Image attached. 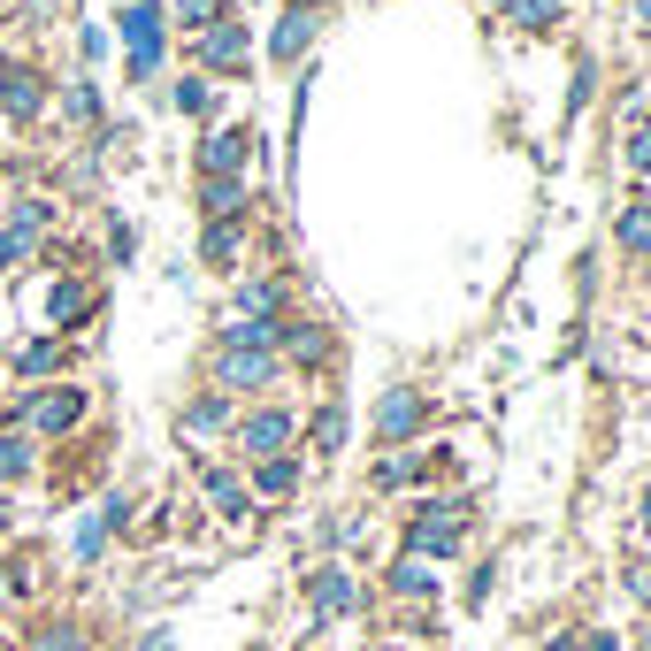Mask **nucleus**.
<instances>
[{
    "instance_id": "obj_9",
    "label": "nucleus",
    "mask_w": 651,
    "mask_h": 651,
    "mask_svg": "<svg viewBox=\"0 0 651 651\" xmlns=\"http://www.w3.org/2000/svg\"><path fill=\"white\" fill-rule=\"evenodd\" d=\"M207 62H215V69H246V31H238V23H215V31H207Z\"/></svg>"
},
{
    "instance_id": "obj_2",
    "label": "nucleus",
    "mask_w": 651,
    "mask_h": 651,
    "mask_svg": "<svg viewBox=\"0 0 651 651\" xmlns=\"http://www.w3.org/2000/svg\"><path fill=\"white\" fill-rule=\"evenodd\" d=\"M460 529H468V506H437V513H422V521H414L406 552H430V560H437V552H453V544H460Z\"/></svg>"
},
{
    "instance_id": "obj_11",
    "label": "nucleus",
    "mask_w": 651,
    "mask_h": 651,
    "mask_svg": "<svg viewBox=\"0 0 651 651\" xmlns=\"http://www.w3.org/2000/svg\"><path fill=\"white\" fill-rule=\"evenodd\" d=\"M116 521H123V498H108V513H93V521L77 529V552H85V560H100V544H108V529H116Z\"/></svg>"
},
{
    "instance_id": "obj_20",
    "label": "nucleus",
    "mask_w": 651,
    "mask_h": 651,
    "mask_svg": "<svg viewBox=\"0 0 651 651\" xmlns=\"http://www.w3.org/2000/svg\"><path fill=\"white\" fill-rule=\"evenodd\" d=\"M230 253H238V230L215 223V230H207V261H230Z\"/></svg>"
},
{
    "instance_id": "obj_6",
    "label": "nucleus",
    "mask_w": 651,
    "mask_h": 651,
    "mask_svg": "<svg viewBox=\"0 0 651 651\" xmlns=\"http://www.w3.org/2000/svg\"><path fill=\"white\" fill-rule=\"evenodd\" d=\"M246 154H253V131H215L199 162H207V176H230V169L246 162Z\"/></svg>"
},
{
    "instance_id": "obj_26",
    "label": "nucleus",
    "mask_w": 651,
    "mask_h": 651,
    "mask_svg": "<svg viewBox=\"0 0 651 651\" xmlns=\"http://www.w3.org/2000/svg\"><path fill=\"white\" fill-rule=\"evenodd\" d=\"M637 23H644V31H651V0H637Z\"/></svg>"
},
{
    "instance_id": "obj_5",
    "label": "nucleus",
    "mask_w": 651,
    "mask_h": 651,
    "mask_svg": "<svg viewBox=\"0 0 651 651\" xmlns=\"http://www.w3.org/2000/svg\"><path fill=\"white\" fill-rule=\"evenodd\" d=\"M376 430H383V437H414V430H422V399H414V391H391V399L376 406Z\"/></svg>"
},
{
    "instance_id": "obj_7",
    "label": "nucleus",
    "mask_w": 651,
    "mask_h": 651,
    "mask_svg": "<svg viewBox=\"0 0 651 651\" xmlns=\"http://www.w3.org/2000/svg\"><path fill=\"white\" fill-rule=\"evenodd\" d=\"M39 100H46V85H39L31 69H8V77H0V108H8V116H39Z\"/></svg>"
},
{
    "instance_id": "obj_1",
    "label": "nucleus",
    "mask_w": 651,
    "mask_h": 651,
    "mask_svg": "<svg viewBox=\"0 0 651 651\" xmlns=\"http://www.w3.org/2000/svg\"><path fill=\"white\" fill-rule=\"evenodd\" d=\"M123 39H131V77H154V62H162V8L131 0L123 8Z\"/></svg>"
},
{
    "instance_id": "obj_29",
    "label": "nucleus",
    "mask_w": 651,
    "mask_h": 651,
    "mask_svg": "<svg viewBox=\"0 0 651 651\" xmlns=\"http://www.w3.org/2000/svg\"><path fill=\"white\" fill-rule=\"evenodd\" d=\"M0 521H8V506H0Z\"/></svg>"
},
{
    "instance_id": "obj_28",
    "label": "nucleus",
    "mask_w": 651,
    "mask_h": 651,
    "mask_svg": "<svg viewBox=\"0 0 651 651\" xmlns=\"http://www.w3.org/2000/svg\"><path fill=\"white\" fill-rule=\"evenodd\" d=\"M644 521H651V490H644Z\"/></svg>"
},
{
    "instance_id": "obj_24",
    "label": "nucleus",
    "mask_w": 651,
    "mask_h": 651,
    "mask_svg": "<svg viewBox=\"0 0 651 651\" xmlns=\"http://www.w3.org/2000/svg\"><path fill=\"white\" fill-rule=\"evenodd\" d=\"M15 253H23V230H0V269H8Z\"/></svg>"
},
{
    "instance_id": "obj_19",
    "label": "nucleus",
    "mask_w": 651,
    "mask_h": 651,
    "mask_svg": "<svg viewBox=\"0 0 651 651\" xmlns=\"http://www.w3.org/2000/svg\"><path fill=\"white\" fill-rule=\"evenodd\" d=\"M207 490H215V506H223V513H246V490L230 484V476H207Z\"/></svg>"
},
{
    "instance_id": "obj_30",
    "label": "nucleus",
    "mask_w": 651,
    "mask_h": 651,
    "mask_svg": "<svg viewBox=\"0 0 651 651\" xmlns=\"http://www.w3.org/2000/svg\"><path fill=\"white\" fill-rule=\"evenodd\" d=\"M307 8H315V0H307Z\"/></svg>"
},
{
    "instance_id": "obj_12",
    "label": "nucleus",
    "mask_w": 651,
    "mask_h": 651,
    "mask_svg": "<svg viewBox=\"0 0 651 651\" xmlns=\"http://www.w3.org/2000/svg\"><path fill=\"white\" fill-rule=\"evenodd\" d=\"M307 598H315L323 614H352V583H345V575H315V583H307Z\"/></svg>"
},
{
    "instance_id": "obj_17",
    "label": "nucleus",
    "mask_w": 651,
    "mask_h": 651,
    "mask_svg": "<svg viewBox=\"0 0 651 651\" xmlns=\"http://www.w3.org/2000/svg\"><path fill=\"white\" fill-rule=\"evenodd\" d=\"M31 468V445L23 437H0V476H23Z\"/></svg>"
},
{
    "instance_id": "obj_15",
    "label": "nucleus",
    "mask_w": 651,
    "mask_h": 651,
    "mask_svg": "<svg viewBox=\"0 0 651 651\" xmlns=\"http://www.w3.org/2000/svg\"><path fill=\"white\" fill-rule=\"evenodd\" d=\"M621 246L651 253V207H629V215H621Z\"/></svg>"
},
{
    "instance_id": "obj_25",
    "label": "nucleus",
    "mask_w": 651,
    "mask_h": 651,
    "mask_svg": "<svg viewBox=\"0 0 651 651\" xmlns=\"http://www.w3.org/2000/svg\"><path fill=\"white\" fill-rule=\"evenodd\" d=\"M629 162H637V169H651V131H637V147H629Z\"/></svg>"
},
{
    "instance_id": "obj_21",
    "label": "nucleus",
    "mask_w": 651,
    "mask_h": 651,
    "mask_svg": "<svg viewBox=\"0 0 651 651\" xmlns=\"http://www.w3.org/2000/svg\"><path fill=\"white\" fill-rule=\"evenodd\" d=\"M77 315H85V292L62 284V292H54V323H77Z\"/></svg>"
},
{
    "instance_id": "obj_3",
    "label": "nucleus",
    "mask_w": 651,
    "mask_h": 651,
    "mask_svg": "<svg viewBox=\"0 0 651 651\" xmlns=\"http://www.w3.org/2000/svg\"><path fill=\"white\" fill-rule=\"evenodd\" d=\"M215 368H223V383H238V391H246V383H269V376H276L269 345H238V337H223V360H215Z\"/></svg>"
},
{
    "instance_id": "obj_8",
    "label": "nucleus",
    "mask_w": 651,
    "mask_h": 651,
    "mask_svg": "<svg viewBox=\"0 0 651 651\" xmlns=\"http://www.w3.org/2000/svg\"><path fill=\"white\" fill-rule=\"evenodd\" d=\"M238 437H246V453H269V460H276V453H284V437H292V422H284V414H253Z\"/></svg>"
},
{
    "instance_id": "obj_23",
    "label": "nucleus",
    "mask_w": 651,
    "mask_h": 651,
    "mask_svg": "<svg viewBox=\"0 0 651 651\" xmlns=\"http://www.w3.org/2000/svg\"><path fill=\"white\" fill-rule=\"evenodd\" d=\"M292 352L300 360H323V329H292Z\"/></svg>"
},
{
    "instance_id": "obj_18",
    "label": "nucleus",
    "mask_w": 651,
    "mask_h": 651,
    "mask_svg": "<svg viewBox=\"0 0 651 651\" xmlns=\"http://www.w3.org/2000/svg\"><path fill=\"white\" fill-rule=\"evenodd\" d=\"M513 15H521V23H529V31H544V23H552V15H560V0H513Z\"/></svg>"
},
{
    "instance_id": "obj_22",
    "label": "nucleus",
    "mask_w": 651,
    "mask_h": 651,
    "mask_svg": "<svg viewBox=\"0 0 651 651\" xmlns=\"http://www.w3.org/2000/svg\"><path fill=\"white\" fill-rule=\"evenodd\" d=\"M184 422H192V430H223V399H199Z\"/></svg>"
},
{
    "instance_id": "obj_10",
    "label": "nucleus",
    "mask_w": 651,
    "mask_h": 651,
    "mask_svg": "<svg viewBox=\"0 0 651 651\" xmlns=\"http://www.w3.org/2000/svg\"><path fill=\"white\" fill-rule=\"evenodd\" d=\"M307 39H315V15H307V8H300V15H284V23H276V62L307 54Z\"/></svg>"
},
{
    "instance_id": "obj_13",
    "label": "nucleus",
    "mask_w": 651,
    "mask_h": 651,
    "mask_svg": "<svg viewBox=\"0 0 651 651\" xmlns=\"http://www.w3.org/2000/svg\"><path fill=\"white\" fill-rule=\"evenodd\" d=\"M238 199H246V192H238L230 176H207V215H223V223H230V215H238Z\"/></svg>"
},
{
    "instance_id": "obj_16",
    "label": "nucleus",
    "mask_w": 651,
    "mask_h": 651,
    "mask_svg": "<svg viewBox=\"0 0 651 651\" xmlns=\"http://www.w3.org/2000/svg\"><path fill=\"white\" fill-rule=\"evenodd\" d=\"M292 484H300V468H292V460H269V468H261V490H269V498H284Z\"/></svg>"
},
{
    "instance_id": "obj_27",
    "label": "nucleus",
    "mask_w": 651,
    "mask_h": 651,
    "mask_svg": "<svg viewBox=\"0 0 651 651\" xmlns=\"http://www.w3.org/2000/svg\"><path fill=\"white\" fill-rule=\"evenodd\" d=\"M54 651H85V644H77V637H54Z\"/></svg>"
},
{
    "instance_id": "obj_4",
    "label": "nucleus",
    "mask_w": 651,
    "mask_h": 651,
    "mask_svg": "<svg viewBox=\"0 0 651 651\" xmlns=\"http://www.w3.org/2000/svg\"><path fill=\"white\" fill-rule=\"evenodd\" d=\"M85 414V391H46V399H31V430H69Z\"/></svg>"
},
{
    "instance_id": "obj_14",
    "label": "nucleus",
    "mask_w": 651,
    "mask_h": 651,
    "mask_svg": "<svg viewBox=\"0 0 651 651\" xmlns=\"http://www.w3.org/2000/svg\"><path fill=\"white\" fill-rule=\"evenodd\" d=\"M54 360H62V345H54V337H39V345H23V352H15V368H23V376H46Z\"/></svg>"
}]
</instances>
